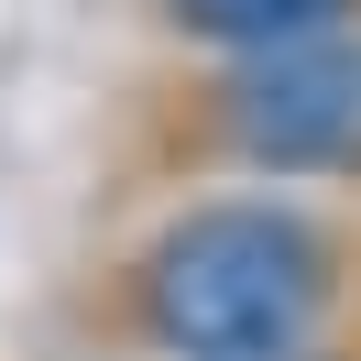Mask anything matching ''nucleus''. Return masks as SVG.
<instances>
[{
  "mask_svg": "<svg viewBox=\"0 0 361 361\" xmlns=\"http://www.w3.org/2000/svg\"><path fill=\"white\" fill-rule=\"evenodd\" d=\"M350 307V230L307 197H186L88 285L110 361H307Z\"/></svg>",
  "mask_w": 361,
  "mask_h": 361,
  "instance_id": "obj_1",
  "label": "nucleus"
},
{
  "mask_svg": "<svg viewBox=\"0 0 361 361\" xmlns=\"http://www.w3.org/2000/svg\"><path fill=\"white\" fill-rule=\"evenodd\" d=\"M121 176H252V186H361V33L197 55L154 77L121 121Z\"/></svg>",
  "mask_w": 361,
  "mask_h": 361,
  "instance_id": "obj_2",
  "label": "nucleus"
},
{
  "mask_svg": "<svg viewBox=\"0 0 361 361\" xmlns=\"http://www.w3.org/2000/svg\"><path fill=\"white\" fill-rule=\"evenodd\" d=\"M142 23L186 55H252V44L361 33V0H142Z\"/></svg>",
  "mask_w": 361,
  "mask_h": 361,
  "instance_id": "obj_3",
  "label": "nucleus"
},
{
  "mask_svg": "<svg viewBox=\"0 0 361 361\" xmlns=\"http://www.w3.org/2000/svg\"><path fill=\"white\" fill-rule=\"evenodd\" d=\"M307 361H317V350H307Z\"/></svg>",
  "mask_w": 361,
  "mask_h": 361,
  "instance_id": "obj_4",
  "label": "nucleus"
}]
</instances>
